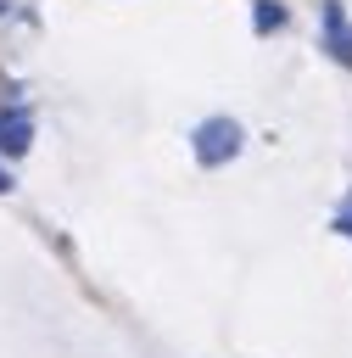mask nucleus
I'll return each instance as SVG.
<instances>
[{
    "label": "nucleus",
    "instance_id": "f257e3e1",
    "mask_svg": "<svg viewBox=\"0 0 352 358\" xmlns=\"http://www.w3.org/2000/svg\"><path fill=\"white\" fill-rule=\"evenodd\" d=\"M240 145H246V129H240L235 117H207V123H196V134H190V151H196L201 168H223V162H235Z\"/></svg>",
    "mask_w": 352,
    "mask_h": 358
},
{
    "label": "nucleus",
    "instance_id": "f03ea898",
    "mask_svg": "<svg viewBox=\"0 0 352 358\" xmlns=\"http://www.w3.org/2000/svg\"><path fill=\"white\" fill-rule=\"evenodd\" d=\"M318 39H324L330 62H341V67L352 73V17L341 11V0H324V11H318Z\"/></svg>",
    "mask_w": 352,
    "mask_h": 358
},
{
    "label": "nucleus",
    "instance_id": "7ed1b4c3",
    "mask_svg": "<svg viewBox=\"0 0 352 358\" xmlns=\"http://www.w3.org/2000/svg\"><path fill=\"white\" fill-rule=\"evenodd\" d=\"M28 145H34V112L0 106V157H28Z\"/></svg>",
    "mask_w": 352,
    "mask_h": 358
},
{
    "label": "nucleus",
    "instance_id": "20e7f679",
    "mask_svg": "<svg viewBox=\"0 0 352 358\" xmlns=\"http://www.w3.org/2000/svg\"><path fill=\"white\" fill-rule=\"evenodd\" d=\"M251 28H257V34H279V28H285V6H279V0H257V6H251Z\"/></svg>",
    "mask_w": 352,
    "mask_h": 358
},
{
    "label": "nucleus",
    "instance_id": "39448f33",
    "mask_svg": "<svg viewBox=\"0 0 352 358\" xmlns=\"http://www.w3.org/2000/svg\"><path fill=\"white\" fill-rule=\"evenodd\" d=\"M335 235H352V207H341V213H335Z\"/></svg>",
    "mask_w": 352,
    "mask_h": 358
},
{
    "label": "nucleus",
    "instance_id": "423d86ee",
    "mask_svg": "<svg viewBox=\"0 0 352 358\" xmlns=\"http://www.w3.org/2000/svg\"><path fill=\"white\" fill-rule=\"evenodd\" d=\"M6 190H11V173H6V168H0V196H6Z\"/></svg>",
    "mask_w": 352,
    "mask_h": 358
}]
</instances>
